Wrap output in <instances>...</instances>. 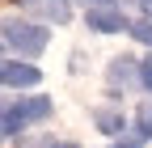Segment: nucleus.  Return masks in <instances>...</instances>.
<instances>
[{
	"instance_id": "f03ea898",
	"label": "nucleus",
	"mask_w": 152,
	"mask_h": 148,
	"mask_svg": "<svg viewBox=\"0 0 152 148\" xmlns=\"http://www.w3.org/2000/svg\"><path fill=\"white\" fill-rule=\"evenodd\" d=\"M42 81V72L34 64H21V59H0V85L4 89H34Z\"/></svg>"
},
{
	"instance_id": "f8f14e48",
	"label": "nucleus",
	"mask_w": 152,
	"mask_h": 148,
	"mask_svg": "<svg viewBox=\"0 0 152 148\" xmlns=\"http://www.w3.org/2000/svg\"><path fill=\"white\" fill-rule=\"evenodd\" d=\"M118 0H85V9H114Z\"/></svg>"
},
{
	"instance_id": "0eeeda50",
	"label": "nucleus",
	"mask_w": 152,
	"mask_h": 148,
	"mask_svg": "<svg viewBox=\"0 0 152 148\" xmlns=\"http://www.w3.org/2000/svg\"><path fill=\"white\" fill-rule=\"evenodd\" d=\"M93 123H97V131H106V136H114V140H118V136H127V119L118 114V110H93Z\"/></svg>"
},
{
	"instance_id": "9b49d317",
	"label": "nucleus",
	"mask_w": 152,
	"mask_h": 148,
	"mask_svg": "<svg viewBox=\"0 0 152 148\" xmlns=\"http://www.w3.org/2000/svg\"><path fill=\"white\" fill-rule=\"evenodd\" d=\"M140 85L144 93H152V59H140Z\"/></svg>"
},
{
	"instance_id": "1a4fd4ad",
	"label": "nucleus",
	"mask_w": 152,
	"mask_h": 148,
	"mask_svg": "<svg viewBox=\"0 0 152 148\" xmlns=\"http://www.w3.org/2000/svg\"><path fill=\"white\" fill-rule=\"evenodd\" d=\"M135 131H140L144 140H152V97L140 102V110H135Z\"/></svg>"
},
{
	"instance_id": "39448f33",
	"label": "nucleus",
	"mask_w": 152,
	"mask_h": 148,
	"mask_svg": "<svg viewBox=\"0 0 152 148\" xmlns=\"http://www.w3.org/2000/svg\"><path fill=\"white\" fill-rule=\"evenodd\" d=\"M85 26L97 30V34H118V30H127L131 21H127L118 9H89V13H85Z\"/></svg>"
},
{
	"instance_id": "ddd939ff",
	"label": "nucleus",
	"mask_w": 152,
	"mask_h": 148,
	"mask_svg": "<svg viewBox=\"0 0 152 148\" xmlns=\"http://www.w3.org/2000/svg\"><path fill=\"white\" fill-rule=\"evenodd\" d=\"M42 148H80V144H68V140H64V144H55V140H47Z\"/></svg>"
},
{
	"instance_id": "9d476101",
	"label": "nucleus",
	"mask_w": 152,
	"mask_h": 148,
	"mask_svg": "<svg viewBox=\"0 0 152 148\" xmlns=\"http://www.w3.org/2000/svg\"><path fill=\"white\" fill-rule=\"evenodd\" d=\"M148 140L140 136V131H127V136H118V144H114V148H144Z\"/></svg>"
},
{
	"instance_id": "20e7f679",
	"label": "nucleus",
	"mask_w": 152,
	"mask_h": 148,
	"mask_svg": "<svg viewBox=\"0 0 152 148\" xmlns=\"http://www.w3.org/2000/svg\"><path fill=\"white\" fill-rule=\"evenodd\" d=\"M131 81H140V64L131 59V55H114L110 68H106V89H110V97H118V85L127 89Z\"/></svg>"
},
{
	"instance_id": "423d86ee",
	"label": "nucleus",
	"mask_w": 152,
	"mask_h": 148,
	"mask_svg": "<svg viewBox=\"0 0 152 148\" xmlns=\"http://www.w3.org/2000/svg\"><path fill=\"white\" fill-rule=\"evenodd\" d=\"M51 110H55V102H51V97H42V93H34V97H17V114L26 119V127H30V123L51 119Z\"/></svg>"
},
{
	"instance_id": "f257e3e1",
	"label": "nucleus",
	"mask_w": 152,
	"mask_h": 148,
	"mask_svg": "<svg viewBox=\"0 0 152 148\" xmlns=\"http://www.w3.org/2000/svg\"><path fill=\"white\" fill-rule=\"evenodd\" d=\"M0 38H4L21 59H34V55H42L47 42H51V30L38 26V21H26V17H4L0 21Z\"/></svg>"
},
{
	"instance_id": "6e6552de",
	"label": "nucleus",
	"mask_w": 152,
	"mask_h": 148,
	"mask_svg": "<svg viewBox=\"0 0 152 148\" xmlns=\"http://www.w3.org/2000/svg\"><path fill=\"white\" fill-rule=\"evenodd\" d=\"M127 34L135 42H144V47H152V13H144V17H135V21L127 26Z\"/></svg>"
},
{
	"instance_id": "7ed1b4c3",
	"label": "nucleus",
	"mask_w": 152,
	"mask_h": 148,
	"mask_svg": "<svg viewBox=\"0 0 152 148\" xmlns=\"http://www.w3.org/2000/svg\"><path fill=\"white\" fill-rule=\"evenodd\" d=\"M17 9L42 17V21H51V26H68L72 21V0H17Z\"/></svg>"
}]
</instances>
